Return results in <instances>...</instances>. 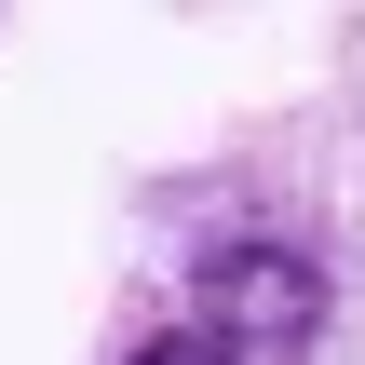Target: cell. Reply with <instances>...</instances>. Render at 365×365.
<instances>
[{"label":"cell","instance_id":"obj_1","mask_svg":"<svg viewBox=\"0 0 365 365\" xmlns=\"http://www.w3.org/2000/svg\"><path fill=\"white\" fill-rule=\"evenodd\" d=\"M190 325L230 339L244 365H312L339 325V271L298 244V230H230L190 257Z\"/></svg>","mask_w":365,"mask_h":365},{"label":"cell","instance_id":"obj_2","mask_svg":"<svg viewBox=\"0 0 365 365\" xmlns=\"http://www.w3.org/2000/svg\"><path fill=\"white\" fill-rule=\"evenodd\" d=\"M108 365H244V352H230V339H203V325L176 312L163 339H122V352H108Z\"/></svg>","mask_w":365,"mask_h":365}]
</instances>
